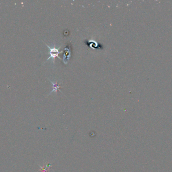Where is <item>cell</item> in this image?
<instances>
[{
	"mask_svg": "<svg viewBox=\"0 0 172 172\" xmlns=\"http://www.w3.org/2000/svg\"><path fill=\"white\" fill-rule=\"evenodd\" d=\"M46 46H47V47H48L49 48V54H50V57L47 59V61H48L49 59H50V58H52V61H53V63H54V59H55V58L56 57H58L60 59V57H58V54L61 53L62 52H60L59 51H58V50L60 49V48L58 49H56V47H50L49 46H48L47 45H46Z\"/></svg>",
	"mask_w": 172,
	"mask_h": 172,
	"instance_id": "6da1fadb",
	"label": "cell"
},
{
	"mask_svg": "<svg viewBox=\"0 0 172 172\" xmlns=\"http://www.w3.org/2000/svg\"><path fill=\"white\" fill-rule=\"evenodd\" d=\"M50 81L51 82H52V85H53V90H52V91H51V92L49 93V94H50V93H52V92H53V91H54V92H57V90H60V88H61V87L60 85V84H58L57 83H54L53 82H52V81H50Z\"/></svg>",
	"mask_w": 172,
	"mask_h": 172,
	"instance_id": "7a4b0ae2",
	"label": "cell"
}]
</instances>
